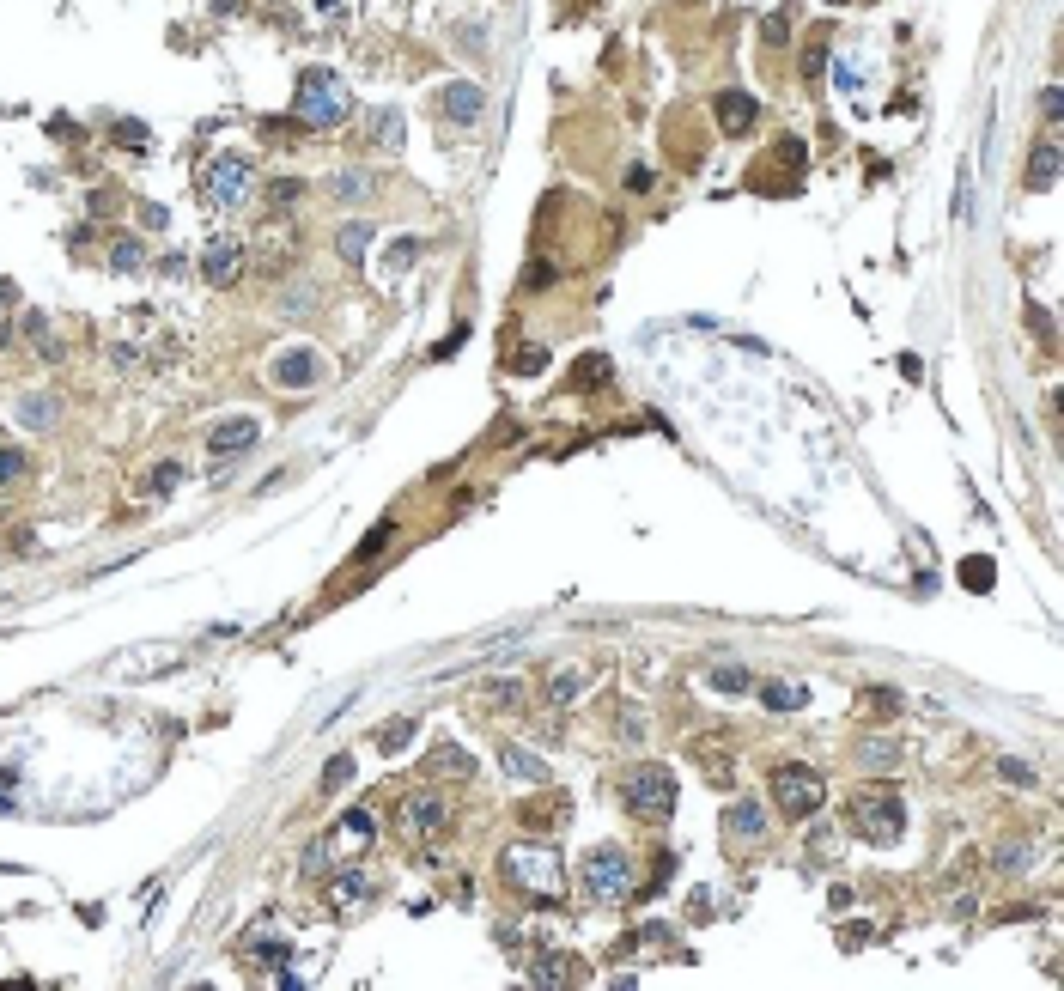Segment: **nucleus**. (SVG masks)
<instances>
[{
	"label": "nucleus",
	"mask_w": 1064,
	"mask_h": 991,
	"mask_svg": "<svg viewBox=\"0 0 1064 991\" xmlns=\"http://www.w3.org/2000/svg\"><path fill=\"white\" fill-rule=\"evenodd\" d=\"M499 870H505V882H511L517 894H536V900H560V894H566V864H560L554 846L517 840V846H505Z\"/></svg>",
	"instance_id": "obj_1"
},
{
	"label": "nucleus",
	"mask_w": 1064,
	"mask_h": 991,
	"mask_svg": "<svg viewBox=\"0 0 1064 991\" xmlns=\"http://www.w3.org/2000/svg\"><path fill=\"white\" fill-rule=\"evenodd\" d=\"M353 110V92L335 67H304L298 73V86H292V116L304 128H335L341 116Z\"/></svg>",
	"instance_id": "obj_2"
},
{
	"label": "nucleus",
	"mask_w": 1064,
	"mask_h": 991,
	"mask_svg": "<svg viewBox=\"0 0 1064 991\" xmlns=\"http://www.w3.org/2000/svg\"><path fill=\"white\" fill-rule=\"evenodd\" d=\"M584 894H590L596 906L627 900V894H633V858H627L621 846H596V852H584Z\"/></svg>",
	"instance_id": "obj_3"
},
{
	"label": "nucleus",
	"mask_w": 1064,
	"mask_h": 991,
	"mask_svg": "<svg viewBox=\"0 0 1064 991\" xmlns=\"http://www.w3.org/2000/svg\"><path fill=\"white\" fill-rule=\"evenodd\" d=\"M773 803H779V815L803 821L827 803V779L815 767H803V760H785V767H773Z\"/></svg>",
	"instance_id": "obj_4"
},
{
	"label": "nucleus",
	"mask_w": 1064,
	"mask_h": 991,
	"mask_svg": "<svg viewBox=\"0 0 1064 991\" xmlns=\"http://www.w3.org/2000/svg\"><path fill=\"white\" fill-rule=\"evenodd\" d=\"M852 827H858V840H870V846H894L906 833V809H900L894 791H864L852 803Z\"/></svg>",
	"instance_id": "obj_5"
},
{
	"label": "nucleus",
	"mask_w": 1064,
	"mask_h": 991,
	"mask_svg": "<svg viewBox=\"0 0 1064 991\" xmlns=\"http://www.w3.org/2000/svg\"><path fill=\"white\" fill-rule=\"evenodd\" d=\"M621 791H627V809L645 815V821H669L675 815V773L669 767H633Z\"/></svg>",
	"instance_id": "obj_6"
},
{
	"label": "nucleus",
	"mask_w": 1064,
	"mask_h": 991,
	"mask_svg": "<svg viewBox=\"0 0 1064 991\" xmlns=\"http://www.w3.org/2000/svg\"><path fill=\"white\" fill-rule=\"evenodd\" d=\"M250 189H256V171H250L244 152H219V159L207 165V177H201V195H207L213 207H238Z\"/></svg>",
	"instance_id": "obj_7"
},
{
	"label": "nucleus",
	"mask_w": 1064,
	"mask_h": 991,
	"mask_svg": "<svg viewBox=\"0 0 1064 991\" xmlns=\"http://www.w3.org/2000/svg\"><path fill=\"white\" fill-rule=\"evenodd\" d=\"M396 821H402L408 840H444V827H450V803H444L438 791H408Z\"/></svg>",
	"instance_id": "obj_8"
},
{
	"label": "nucleus",
	"mask_w": 1064,
	"mask_h": 991,
	"mask_svg": "<svg viewBox=\"0 0 1064 991\" xmlns=\"http://www.w3.org/2000/svg\"><path fill=\"white\" fill-rule=\"evenodd\" d=\"M183 663V645H128V651H116L110 657V681H134V675H165V669H177Z\"/></svg>",
	"instance_id": "obj_9"
},
{
	"label": "nucleus",
	"mask_w": 1064,
	"mask_h": 991,
	"mask_svg": "<svg viewBox=\"0 0 1064 991\" xmlns=\"http://www.w3.org/2000/svg\"><path fill=\"white\" fill-rule=\"evenodd\" d=\"M432 110H438L444 122H456V128H475V122L487 116V92H481L475 80H450V86H438Z\"/></svg>",
	"instance_id": "obj_10"
},
{
	"label": "nucleus",
	"mask_w": 1064,
	"mask_h": 991,
	"mask_svg": "<svg viewBox=\"0 0 1064 991\" xmlns=\"http://www.w3.org/2000/svg\"><path fill=\"white\" fill-rule=\"evenodd\" d=\"M371 846H377V821H371L365 809H347V815L329 827V840H323L329 858H365Z\"/></svg>",
	"instance_id": "obj_11"
},
{
	"label": "nucleus",
	"mask_w": 1064,
	"mask_h": 991,
	"mask_svg": "<svg viewBox=\"0 0 1064 991\" xmlns=\"http://www.w3.org/2000/svg\"><path fill=\"white\" fill-rule=\"evenodd\" d=\"M584 979H590V967L578 955H536V961H529V985H536V991H572Z\"/></svg>",
	"instance_id": "obj_12"
},
{
	"label": "nucleus",
	"mask_w": 1064,
	"mask_h": 991,
	"mask_svg": "<svg viewBox=\"0 0 1064 991\" xmlns=\"http://www.w3.org/2000/svg\"><path fill=\"white\" fill-rule=\"evenodd\" d=\"M238 274H244V244L238 238H213L207 256H201V280L207 286H232Z\"/></svg>",
	"instance_id": "obj_13"
},
{
	"label": "nucleus",
	"mask_w": 1064,
	"mask_h": 991,
	"mask_svg": "<svg viewBox=\"0 0 1064 991\" xmlns=\"http://www.w3.org/2000/svg\"><path fill=\"white\" fill-rule=\"evenodd\" d=\"M724 840H730V846H760V840H767V809H760L754 797L730 803V815H724Z\"/></svg>",
	"instance_id": "obj_14"
},
{
	"label": "nucleus",
	"mask_w": 1064,
	"mask_h": 991,
	"mask_svg": "<svg viewBox=\"0 0 1064 991\" xmlns=\"http://www.w3.org/2000/svg\"><path fill=\"white\" fill-rule=\"evenodd\" d=\"M317 377H323V359L304 353V347H292V353L274 359V390H311Z\"/></svg>",
	"instance_id": "obj_15"
},
{
	"label": "nucleus",
	"mask_w": 1064,
	"mask_h": 991,
	"mask_svg": "<svg viewBox=\"0 0 1064 991\" xmlns=\"http://www.w3.org/2000/svg\"><path fill=\"white\" fill-rule=\"evenodd\" d=\"M256 438H262V426H256L250 414H238V420H219V426L207 432V450H213V456H238V450H250Z\"/></svg>",
	"instance_id": "obj_16"
},
{
	"label": "nucleus",
	"mask_w": 1064,
	"mask_h": 991,
	"mask_svg": "<svg viewBox=\"0 0 1064 991\" xmlns=\"http://www.w3.org/2000/svg\"><path fill=\"white\" fill-rule=\"evenodd\" d=\"M499 767L517 779V785H548V760L542 754H529V748H517V742H499Z\"/></svg>",
	"instance_id": "obj_17"
},
{
	"label": "nucleus",
	"mask_w": 1064,
	"mask_h": 991,
	"mask_svg": "<svg viewBox=\"0 0 1064 991\" xmlns=\"http://www.w3.org/2000/svg\"><path fill=\"white\" fill-rule=\"evenodd\" d=\"M712 116H718V128H724V134H748V128H754V116H760V104H754L748 92H718Z\"/></svg>",
	"instance_id": "obj_18"
},
{
	"label": "nucleus",
	"mask_w": 1064,
	"mask_h": 991,
	"mask_svg": "<svg viewBox=\"0 0 1064 991\" xmlns=\"http://www.w3.org/2000/svg\"><path fill=\"white\" fill-rule=\"evenodd\" d=\"M1022 183H1028V195H1046V189L1058 183V140H1052V134H1046V140L1034 146V159H1028Z\"/></svg>",
	"instance_id": "obj_19"
},
{
	"label": "nucleus",
	"mask_w": 1064,
	"mask_h": 991,
	"mask_svg": "<svg viewBox=\"0 0 1064 991\" xmlns=\"http://www.w3.org/2000/svg\"><path fill=\"white\" fill-rule=\"evenodd\" d=\"M365 900H371V876H365V870H335L329 906H335V912H353V906H365Z\"/></svg>",
	"instance_id": "obj_20"
},
{
	"label": "nucleus",
	"mask_w": 1064,
	"mask_h": 991,
	"mask_svg": "<svg viewBox=\"0 0 1064 991\" xmlns=\"http://www.w3.org/2000/svg\"><path fill=\"white\" fill-rule=\"evenodd\" d=\"M426 767L444 773V779H475V754H469V748H456V742H438V748L426 754Z\"/></svg>",
	"instance_id": "obj_21"
},
{
	"label": "nucleus",
	"mask_w": 1064,
	"mask_h": 991,
	"mask_svg": "<svg viewBox=\"0 0 1064 991\" xmlns=\"http://www.w3.org/2000/svg\"><path fill=\"white\" fill-rule=\"evenodd\" d=\"M760 706H767V712H803L809 688H803V681H760Z\"/></svg>",
	"instance_id": "obj_22"
},
{
	"label": "nucleus",
	"mask_w": 1064,
	"mask_h": 991,
	"mask_svg": "<svg viewBox=\"0 0 1064 991\" xmlns=\"http://www.w3.org/2000/svg\"><path fill=\"white\" fill-rule=\"evenodd\" d=\"M608 377H615V365H608V353H584L572 365V390H602Z\"/></svg>",
	"instance_id": "obj_23"
},
{
	"label": "nucleus",
	"mask_w": 1064,
	"mask_h": 991,
	"mask_svg": "<svg viewBox=\"0 0 1064 991\" xmlns=\"http://www.w3.org/2000/svg\"><path fill=\"white\" fill-rule=\"evenodd\" d=\"M365 244H371V225H365V219H353V225H341V232H335V250H341L347 268L365 262Z\"/></svg>",
	"instance_id": "obj_24"
},
{
	"label": "nucleus",
	"mask_w": 1064,
	"mask_h": 991,
	"mask_svg": "<svg viewBox=\"0 0 1064 991\" xmlns=\"http://www.w3.org/2000/svg\"><path fill=\"white\" fill-rule=\"evenodd\" d=\"M481 706H487V712H511V706H523V681H511V675L487 681V688H481Z\"/></svg>",
	"instance_id": "obj_25"
},
{
	"label": "nucleus",
	"mask_w": 1064,
	"mask_h": 991,
	"mask_svg": "<svg viewBox=\"0 0 1064 991\" xmlns=\"http://www.w3.org/2000/svg\"><path fill=\"white\" fill-rule=\"evenodd\" d=\"M110 268H116V274H140V268H146V244H140V238H116V244H110Z\"/></svg>",
	"instance_id": "obj_26"
},
{
	"label": "nucleus",
	"mask_w": 1064,
	"mask_h": 991,
	"mask_svg": "<svg viewBox=\"0 0 1064 991\" xmlns=\"http://www.w3.org/2000/svg\"><path fill=\"white\" fill-rule=\"evenodd\" d=\"M578 694H584V669H560V675L548 681V700H554V706H572Z\"/></svg>",
	"instance_id": "obj_27"
},
{
	"label": "nucleus",
	"mask_w": 1064,
	"mask_h": 991,
	"mask_svg": "<svg viewBox=\"0 0 1064 991\" xmlns=\"http://www.w3.org/2000/svg\"><path fill=\"white\" fill-rule=\"evenodd\" d=\"M821 73H827V31H815V37H809V49H803V80H809V86H821Z\"/></svg>",
	"instance_id": "obj_28"
},
{
	"label": "nucleus",
	"mask_w": 1064,
	"mask_h": 991,
	"mask_svg": "<svg viewBox=\"0 0 1064 991\" xmlns=\"http://www.w3.org/2000/svg\"><path fill=\"white\" fill-rule=\"evenodd\" d=\"M110 140H116V146H122V152H146V146H152V134H146V128H140V122H134V116H122V122H116V128H110Z\"/></svg>",
	"instance_id": "obj_29"
},
{
	"label": "nucleus",
	"mask_w": 1064,
	"mask_h": 991,
	"mask_svg": "<svg viewBox=\"0 0 1064 991\" xmlns=\"http://www.w3.org/2000/svg\"><path fill=\"white\" fill-rule=\"evenodd\" d=\"M420 250H426V244H420V238H396V250H390V256H384V274H408V268H414V262H420Z\"/></svg>",
	"instance_id": "obj_30"
},
{
	"label": "nucleus",
	"mask_w": 1064,
	"mask_h": 991,
	"mask_svg": "<svg viewBox=\"0 0 1064 991\" xmlns=\"http://www.w3.org/2000/svg\"><path fill=\"white\" fill-rule=\"evenodd\" d=\"M992 578H998V566L985 560V554H979V560H961V584H967V590L985 596V590H992Z\"/></svg>",
	"instance_id": "obj_31"
},
{
	"label": "nucleus",
	"mask_w": 1064,
	"mask_h": 991,
	"mask_svg": "<svg viewBox=\"0 0 1064 991\" xmlns=\"http://www.w3.org/2000/svg\"><path fill=\"white\" fill-rule=\"evenodd\" d=\"M19 420L43 432V426H55V402H49V396H25V402H19Z\"/></svg>",
	"instance_id": "obj_32"
},
{
	"label": "nucleus",
	"mask_w": 1064,
	"mask_h": 991,
	"mask_svg": "<svg viewBox=\"0 0 1064 991\" xmlns=\"http://www.w3.org/2000/svg\"><path fill=\"white\" fill-rule=\"evenodd\" d=\"M25 475H31V463H25V456H19V450H0V493H13Z\"/></svg>",
	"instance_id": "obj_33"
},
{
	"label": "nucleus",
	"mask_w": 1064,
	"mask_h": 991,
	"mask_svg": "<svg viewBox=\"0 0 1064 991\" xmlns=\"http://www.w3.org/2000/svg\"><path fill=\"white\" fill-rule=\"evenodd\" d=\"M408 742H414V724H408V718H396V724L377 730V748H384V754H402Z\"/></svg>",
	"instance_id": "obj_34"
},
{
	"label": "nucleus",
	"mask_w": 1064,
	"mask_h": 991,
	"mask_svg": "<svg viewBox=\"0 0 1064 991\" xmlns=\"http://www.w3.org/2000/svg\"><path fill=\"white\" fill-rule=\"evenodd\" d=\"M706 681H712V688H718V694H748V675H742L736 663H718V669H712Z\"/></svg>",
	"instance_id": "obj_35"
},
{
	"label": "nucleus",
	"mask_w": 1064,
	"mask_h": 991,
	"mask_svg": "<svg viewBox=\"0 0 1064 991\" xmlns=\"http://www.w3.org/2000/svg\"><path fill=\"white\" fill-rule=\"evenodd\" d=\"M329 189H335V195H347V201H359V195L371 189V177H365V171H335V183H329Z\"/></svg>",
	"instance_id": "obj_36"
},
{
	"label": "nucleus",
	"mask_w": 1064,
	"mask_h": 991,
	"mask_svg": "<svg viewBox=\"0 0 1064 991\" xmlns=\"http://www.w3.org/2000/svg\"><path fill=\"white\" fill-rule=\"evenodd\" d=\"M347 779H353V760H347V754H335V760H329V767H323V791L335 797V791H341Z\"/></svg>",
	"instance_id": "obj_37"
},
{
	"label": "nucleus",
	"mask_w": 1064,
	"mask_h": 991,
	"mask_svg": "<svg viewBox=\"0 0 1064 991\" xmlns=\"http://www.w3.org/2000/svg\"><path fill=\"white\" fill-rule=\"evenodd\" d=\"M298 195H304V183H298V177H274V183H268V201H274V207H292Z\"/></svg>",
	"instance_id": "obj_38"
},
{
	"label": "nucleus",
	"mask_w": 1064,
	"mask_h": 991,
	"mask_svg": "<svg viewBox=\"0 0 1064 991\" xmlns=\"http://www.w3.org/2000/svg\"><path fill=\"white\" fill-rule=\"evenodd\" d=\"M998 773H1004V785H1022V791L1034 785V767H1028V760H998Z\"/></svg>",
	"instance_id": "obj_39"
},
{
	"label": "nucleus",
	"mask_w": 1064,
	"mask_h": 991,
	"mask_svg": "<svg viewBox=\"0 0 1064 991\" xmlns=\"http://www.w3.org/2000/svg\"><path fill=\"white\" fill-rule=\"evenodd\" d=\"M371 128H377V140H384V146H402V116H396V110H384Z\"/></svg>",
	"instance_id": "obj_40"
},
{
	"label": "nucleus",
	"mask_w": 1064,
	"mask_h": 991,
	"mask_svg": "<svg viewBox=\"0 0 1064 991\" xmlns=\"http://www.w3.org/2000/svg\"><path fill=\"white\" fill-rule=\"evenodd\" d=\"M390 536H396V523L384 517V523H377V529H371V536H365V548H359V560H371V554H384V542H390Z\"/></svg>",
	"instance_id": "obj_41"
},
{
	"label": "nucleus",
	"mask_w": 1064,
	"mask_h": 991,
	"mask_svg": "<svg viewBox=\"0 0 1064 991\" xmlns=\"http://www.w3.org/2000/svg\"><path fill=\"white\" fill-rule=\"evenodd\" d=\"M1028 858H1034V846H1028V840H1022V846H1016V840H1010V846H1004V852H998V870H1022V864H1028Z\"/></svg>",
	"instance_id": "obj_42"
},
{
	"label": "nucleus",
	"mask_w": 1064,
	"mask_h": 991,
	"mask_svg": "<svg viewBox=\"0 0 1064 991\" xmlns=\"http://www.w3.org/2000/svg\"><path fill=\"white\" fill-rule=\"evenodd\" d=\"M511 365H517V371H542V365H548V347H523Z\"/></svg>",
	"instance_id": "obj_43"
},
{
	"label": "nucleus",
	"mask_w": 1064,
	"mask_h": 991,
	"mask_svg": "<svg viewBox=\"0 0 1064 991\" xmlns=\"http://www.w3.org/2000/svg\"><path fill=\"white\" fill-rule=\"evenodd\" d=\"M858 760H870V767L882 760V767H888V760H894V742H864V748H858Z\"/></svg>",
	"instance_id": "obj_44"
},
{
	"label": "nucleus",
	"mask_w": 1064,
	"mask_h": 991,
	"mask_svg": "<svg viewBox=\"0 0 1064 991\" xmlns=\"http://www.w3.org/2000/svg\"><path fill=\"white\" fill-rule=\"evenodd\" d=\"M323 870H329V852H323V840H317L311 852H304V876H323Z\"/></svg>",
	"instance_id": "obj_45"
},
{
	"label": "nucleus",
	"mask_w": 1064,
	"mask_h": 991,
	"mask_svg": "<svg viewBox=\"0 0 1064 991\" xmlns=\"http://www.w3.org/2000/svg\"><path fill=\"white\" fill-rule=\"evenodd\" d=\"M177 475H183L177 463H159V475H152V493H171V487H177Z\"/></svg>",
	"instance_id": "obj_46"
},
{
	"label": "nucleus",
	"mask_w": 1064,
	"mask_h": 991,
	"mask_svg": "<svg viewBox=\"0 0 1064 991\" xmlns=\"http://www.w3.org/2000/svg\"><path fill=\"white\" fill-rule=\"evenodd\" d=\"M1028 323H1034V329H1040V341H1046V347H1052V317H1046V311H1040V304H1028Z\"/></svg>",
	"instance_id": "obj_47"
},
{
	"label": "nucleus",
	"mask_w": 1064,
	"mask_h": 991,
	"mask_svg": "<svg viewBox=\"0 0 1064 991\" xmlns=\"http://www.w3.org/2000/svg\"><path fill=\"white\" fill-rule=\"evenodd\" d=\"M1040 110H1046V122H1058V86H1046V92H1040Z\"/></svg>",
	"instance_id": "obj_48"
},
{
	"label": "nucleus",
	"mask_w": 1064,
	"mask_h": 991,
	"mask_svg": "<svg viewBox=\"0 0 1064 991\" xmlns=\"http://www.w3.org/2000/svg\"><path fill=\"white\" fill-rule=\"evenodd\" d=\"M0 311H13V286L7 280H0Z\"/></svg>",
	"instance_id": "obj_49"
},
{
	"label": "nucleus",
	"mask_w": 1064,
	"mask_h": 991,
	"mask_svg": "<svg viewBox=\"0 0 1064 991\" xmlns=\"http://www.w3.org/2000/svg\"><path fill=\"white\" fill-rule=\"evenodd\" d=\"M317 7H323V13H335V7H341V0H317Z\"/></svg>",
	"instance_id": "obj_50"
},
{
	"label": "nucleus",
	"mask_w": 1064,
	"mask_h": 991,
	"mask_svg": "<svg viewBox=\"0 0 1064 991\" xmlns=\"http://www.w3.org/2000/svg\"><path fill=\"white\" fill-rule=\"evenodd\" d=\"M827 7H846V0H827Z\"/></svg>",
	"instance_id": "obj_51"
}]
</instances>
